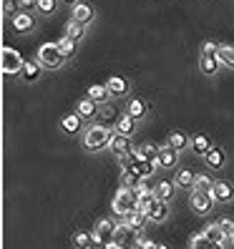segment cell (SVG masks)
<instances>
[{
    "mask_svg": "<svg viewBox=\"0 0 234 249\" xmlns=\"http://www.w3.org/2000/svg\"><path fill=\"white\" fill-rule=\"evenodd\" d=\"M119 161H121V166H124L126 171H131V174H134V177H136L139 181L149 179L151 174H154V169H156V164H154V161H146V159H141L136 151H128V154L119 156Z\"/></svg>",
    "mask_w": 234,
    "mask_h": 249,
    "instance_id": "obj_1",
    "label": "cell"
},
{
    "mask_svg": "<svg viewBox=\"0 0 234 249\" xmlns=\"http://www.w3.org/2000/svg\"><path fill=\"white\" fill-rule=\"evenodd\" d=\"M136 209H139V194L131 186H121L113 196V214L126 216L128 212H136Z\"/></svg>",
    "mask_w": 234,
    "mask_h": 249,
    "instance_id": "obj_2",
    "label": "cell"
},
{
    "mask_svg": "<svg viewBox=\"0 0 234 249\" xmlns=\"http://www.w3.org/2000/svg\"><path fill=\"white\" fill-rule=\"evenodd\" d=\"M111 139H113V134H111L106 126H91L89 131H86L83 143H86V149L98 151V149H106V146L111 143Z\"/></svg>",
    "mask_w": 234,
    "mask_h": 249,
    "instance_id": "obj_3",
    "label": "cell"
},
{
    "mask_svg": "<svg viewBox=\"0 0 234 249\" xmlns=\"http://www.w3.org/2000/svg\"><path fill=\"white\" fill-rule=\"evenodd\" d=\"M38 61H40V66H46V68H58L66 61V55L61 53L58 43H46V46L38 48Z\"/></svg>",
    "mask_w": 234,
    "mask_h": 249,
    "instance_id": "obj_4",
    "label": "cell"
},
{
    "mask_svg": "<svg viewBox=\"0 0 234 249\" xmlns=\"http://www.w3.org/2000/svg\"><path fill=\"white\" fill-rule=\"evenodd\" d=\"M23 58L16 48H3V73L5 76H16V73H23Z\"/></svg>",
    "mask_w": 234,
    "mask_h": 249,
    "instance_id": "obj_5",
    "label": "cell"
},
{
    "mask_svg": "<svg viewBox=\"0 0 234 249\" xmlns=\"http://www.w3.org/2000/svg\"><path fill=\"white\" fill-rule=\"evenodd\" d=\"M113 231H116V224L111 222V219H101V222L96 224V229H93V242L106 247L113 239Z\"/></svg>",
    "mask_w": 234,
    "mask_h": 249,
    "instance_id": "obj_6",
    "label": "cell"
},
{
    "mask_svg": "<svg viewBox=\"0 0 234 249\" xmlns=\"http://www.w3.org/2000/svg\"><path fill=\"white\" fill-rule=\"evenodd\" d=\"M146 216H149V222H166L169 216V207H166V199H154L149 204V209H146Z\"/></svg>",
    "mask_w": 234,
    "mask_h": 249,
    "instance_id": "obj_7",
    "label": "cell"
},
{
    "mask_svg": "<svg viewBox=\"0 0 234 249\" xmlns=\"http://www.w3.org/2000/svg\"><path fill=\"white\" fill-rule=\"evenodd\" d=\"M212 204H214V196L212 194H204V192H194L192 194V209L197 214H209L212 212Z\"/></svg>",
    "mask_w": 234,
    "mask_h": 249,
    "instance_id": "obj_8",
    "label": "cell"
},
{
    "mask_svg": "<svg viewBox=\"0 0 234 249\" xmlns=\"http://www.w3.org/2000/svg\"><path fill=\"white\" fill-rule=\"evenodd\" d=\"M136 231L139 229H134V227H131V224H116V231H113V242L116 244H119V247H126L131 239H136Z\"/></svg>",
    "mask_w": 234,
    "mask_h": 249,
    "instance_id": "obj_9",
    "label": "cell"
},
{
    "mask_svg": "<svg viewBox=\"0 0 234 249\" xmlns=\"http://www.w3.org/2000/svg\"><path fill=\"white\" fill-rule=\"evenodd\" d=\"M177 149L174 146H162L159 149V156H156V166H164V169H171V166H177Z\"/></svg>",
    "mask_w": 234,
    "mask_h": 249,
    "instance_id": "obj_10",
    "label": "cell"
},
{
    "mask_svg": "<svg viewBox=\"0 0 234 249\" xmlns=\"http://www.w3.org/2000/svg\"><path fill=\"white\" fill-rule=\"evenodd\" d=\"M108 149H111L113 156H124V154L131 151V141H128L126 134H119V131H116L113 139H111V143H108Z\"/></svg>",
    "mask_w": 234,
    "mask_h": 249,
    "instance_id": "obj_11",
    "label": "cell"
},
{
    "mask_svg": "<svg viewBox=\"0 0 234 249\" xmlns=\"http://www.w3.org/2000/svg\"><path fill=\"white\" fill-rule=\"evenodd\" d=\"M71 18L83 23V25H89L93 20V8L86 5V3H76V8H73V13H71Z\"/></svg>",
    "mask_w": 234,
    "mask_h": 249,
    "instance_id": "obj_12",
    "label": "cell"
},
{
    "mask_svg": "<svg viewBox=\"0 0 234 249\" xmlns=\"http://www.w3.org/2000/svg\"><path fill=\"white\" fill-rule=\"evenodd\" d=\"M212 196H214V201H229L232 199V186L227 181H214Z\"/></svg>",
    "mask_w": 234,
    "mask_h": 249,
    "instance_id": "obj_13",
    "label": "cell"
},
{
    "mask_svg": "<svg viewBox=\"0 0 234 249\" xmlns=\"http://www.w3.org/2000/svg\"><path fill=\"white\" fill-rule=\"evenodd\" d=\"M13 28H16L18 33H25L33 28V16H28V13H16L13 16Z\"/></svg>",
    "mask_w": 234,
    "mask_h": 249,
    "instance_id": "obj_14",
    "label": "cell"
},
{
    "mask_svg": "<svg viewBox=\"0 0 234 249\" xmlns=\"http://www.w3.org/2000/svg\"><path fill=\"white\" fill-rule=\"evenodd\" d=\"M199 68H201V73H207V76H214L216 68H219V58L216 55H201L199 58Z\"/></svg>",
    "mask_w": 234,
    "mask_h": 249,
    "instance_id": "obj_15",
    "label": "cell"
},
{
    "mask_svg": "<svg viewBox=\"0 0 234 249\" xmlns=\"http://www.w3.org/2000/svg\"><path fill=\"white\" fill-rule=\"evenodd\" d=\"M108 91L113 93V96H121V93H126L128 91V83H126V78H121V76H113V78H108Z\"/></svg>",
    "mask_w": 234,
    "mask_h": 249,
    "instance_id": "obj_16",
    "label": "cell"
},
{
    "mask_svg": "<svg viewBox=\"0 0 234 249\" xmlns=\"http://www.w3.org/2000/svg\"><path fill=\"white\" fill-rule=\"evenodd\" d=\"M78 113H81V119H93V116H96V101L91 96L83 98L78 104Z\"/></svg>",
    "mask_w": 234,
    "mask_h": 249,
    "instance_id": "obj_17",
    "label": "cell"
},
{
    "mask_svg": "<svg viewBox=\"0 0 234 249\" xmlns=\"http://www.w3.org/2000/svg\"><path fill=\"white\" fill-rule=\"evenodd\" d=\"M212 177H207V174H199V177H194V192H204V194H212Z\"/></svg>",
    "mask_w": 234,
    "mask_h": 249,
    "instance_id": "obj_18",
    "label": "cell"
},
{
    "mask_svg": "<svg viewBox=\"0 0 234 249\" xmlns=\"http://www.w3.org/2000/svg\"><path fill=\"white\" fill-rule=\"evenodd\" d=\"M204 231H207V237L214 242V247H222V242H224V237H227L222 227H219V224H209Z\"/></svg>",
    "mask_w": 234,
    "mask_h": 249,
    "instance_id": "obj_19",
    "label": "cell"
},
{
    "mask_svg": "<svg viewBox=\"0 0 234 249\" xmlns=\"http://www.w3.org/2000/svg\"><path fill=\"white\" fill-rule=\"evenodd\" d=\"M136 154H139L141 159H146V161H154V164H156V156H159V146H154V143H141L139 149H136Z\"/></svg>",
    "mask_w": 234,
    "mask_h": 249,
    "instance_id": "obj_20",
    "label": "cell"
},
{
    "mask_svg": "<svg viewBox=\"0 0 234 249\" xmlns=\"http://www.w3.org/2000/svg\"><path fill=\"white\" fill-rule=\"evenodd\" d=\"M40 61H25V66H23V76H25V81H36L38 76H40Z\"/></svg>",
    "mask_w": 234,
    "mask_h": 249,
    "instance_id": "obj_21",
    "label": "cell"
},
{
    "mask_svg": "<svg viewBox=\"0 0 234 249\" xmlns=\"http://www.w3.org/2000/svg\"><path fill=\"white\" fill-rule=\"evenodd\" d=\"M124 219H126V224H131L134 229H141V227L146 224V219H149V216H146L141 209H136V212H128Z\"/></svg>",
    "mask_w": 234,
    "mask_h": 249,
    "instance_id": "obj_22",
    "label": "cell"
},
{
    "mask_svg": "<svg viewBox=\"0 0 234 249\" xmlns=\"http://www.w3.org/2000/svg\"><path fill=\"white\" fill-rule=\"evenodd\" d=\"M116 131H119V134H126V136H131V131H134V116H131V113L121 116V119H119V124H116Z\"/></svg>",
    "mask_w": 234,
    "mask_h": 249,
    "instance_id": "obj_23",
    "label": "cell"
},
{
    "mask_svg": "<svg viewBox=\"0 0 234 249\" xmlns=\"http://www.w3.org/2000/svg\"><path fill=\"white\" fill-rule=\"evenodd\" d=\"M216 58H219L222 63H227L229 68H234V48H232V46H219Z\"/></svg>",
    "mask_w": 234,
    "mask_h": 249,
    "instance_id": "obj_24",
    "label": "cell"
},
{
    "mask_svg": "<svg viewBox=\"0 0 234 249\" xmlns=\"http://www.w3.org/2000/svg\"><path fill=\"white\" fill-rule=\"evenodd\" d=\"M108 93H111V91H108V86H98V83H96V86H91V89H89V96L96 101V104L106 101V98H108Z\"/></svg>",
    "mask_w": 234,
    "mask_h": 249,
    "instance_id": "obj_25",
    "label": "cell"
},
{
    "mask_svg": "<svg viewBox=\"0 0 234 249\" xmlns=\"http://www.w3.org/2000/svg\"><path fill=\"white\" fill-rule=\"evenodd\" d=\"M66 36L73 38V40H78V38L83 36V23H78V20H68V23H66Z\"/></svg>",
    "mask_w": 234,
    "mask_h": 249,
    "instance_id": "obj_26",
    "label": "cell"
},
{
    "mask_svg": "<svg viewBox=\"0 0 234 249\" xmlns=\"http://www.w3.org/2000/svg\"><path fill=\"white\" fill-rule=\"evenodd\" d=\"M207 164L214 166V169L222 166V164H224V154H222V149H209V151H207Z\"/></svg>",
    "mask_w": 234,
    "mask_h": 249,
    "instance_id": "obj_27",
    "label": "cell"
},
{
    "mask_svg": "<svg viewBox=\"0 0 234 249\" xmlns=\"http://www.w3.org/2000/svg\"><path fill=\"white\" fill-rule=\"evenodd\" d=\"M78 128H81V113L66 116V119H63V131H68V134H76Z\"/></svg>",
    "mask_w": 234,
    "mask_h": 249,
    "instance_id": "obj_28",
    "label": "cell"
},
{
    "mask_svg": "<svg viewBox=\"0 0 234 249\" xmlns=\"http://www.w3.org/2000/svg\"><path fill=\"white\" fill-rule=\"evenodd\" d=\"M58 48H61V53L66 55V58H71L73 53H76V40H73V38H61V40H58Z\"/></svg>",
    "mask_w": 234,
    "mask_h": 249,
    "instance_id": "obj_29",
    "label": "cell"
},
{
    "mask_svg": "<svg viewBox=\"0 0 234 249\" xmlns=\"http://www.w3.org/2000/svg\"><path fill=\"white\" fill-rule=\"evenodd\" d=\"M192 146H194V151H197V154H204V156H207V151L212 149V141H209L207 136H194Z\"/></svg>",
    "mask_w": 234,
    "mask_h": 249,
    "instance_id": "obj_30",
    "label": "cell"
},
{
    "mask_svg": "<svg viewBox=\"0 0 234 249\" xmlns=\"http://www.w3.org/2000/svg\"><path fill=\"white\" fill-rule=\"evenodd\" d=\"M189 244H192L194 249H201V247H214V242L207 237V231H199V234H194V237H192V242H189Z\"/></svg>",
    "mask_w": 234,
    "mask_h": 249,
    "instance_id": "obj_31",
    "label": "cell"
},
{
    "mask_svg": "<svg viewBox=\"0 0 234 249\" xmlns=\"http://www.w3.org/2000/svg\"><path fill=\"white\" fill-rule=\"evenodd\" d=\"M166 143H169V146H174V149L179 151V149H184V146H186V136L181 134V131H174V134L169 136V141H166Z\"/></svg>",
    "mask_w": 234,
    "mask_h": 249,
    "instance_id": "obj_32",
    "label": "cell"
},
{
    "mask_svg": "<svg viewBox=\"0 0 234 249\" xmlns=\"http://www.w3.org/2000/svg\"><path fill=\"white\" fill-rule=\"evenodd\" d=\"M177 184H179V186H194V174L189 171V169H181V171L177 174Z\"/></svg>",
    "mask_w": 234,
    "mask_h": 249,
    "instance_id": "obj_33",
    "label": "cell"
},
{
    "mask_svg": "<svg viewBox=\"0 0 234 249\" xmlns=\"http://www.w3.org/2000/svg\"><path fill=\"white\" fill-rule=\"evenodd\" d=\"M171 194H174V184H169V181H162V184L156 186V196H159V199H169Z\"/></svg>",
    "mask_w": 234,
    "mask_h": 249,
    "instance_id": "obj_34",
    "label": "cell"
},
{
    "mask_svg": "<svg viewBox=\"0 0 234 249\" xmlns=\"http://www.w3.org/2000/svg\"><path fill=\"white\" fill-rule=\"evenodd\" d=\"M144 104H141V101L139 98H134V101H131V104H128V113L131 116H134V119H139V116H144Z\"/></svg>",
    "mask_w": 234,
    "mask_h": 249,
    "instance_id": "obj_35",
    "label": "cell"
},
{
    "mask_svg": "<svg viewBox=\"0 0 234 249\" xmlns=\"http://www.w3.org/2000/svg\"><path fill=\"white\" fill-rule=\"evenodd\" d=\"M73 242H76V247H89L93 242V234H86V231H78L76 237H73Z\"/></svg>",
    "mask_w": 234,
    "mask_h": 249,
    "instance_id": "obj_36",
    "label": "cell"
},
{
    "mask_svg": "<svg viewBox=\"0 0 234 249\" xmlns=\"http://www.w3.org/2000/svg\"><path fill=\"white\" fill-rule=\"evenodd\" d=\"M40 13H53L55 10V0H38V5H36Z\"/></svg>",
    "mask_w": 234,
    "mask_h": 249,
    "instance_id": "obj_37",
    "label": "cell"
},
{
    "mask_svg": "<svg viewBox=\"0 0 234 249\" xmlns=\"http://www.w3.org/2000/svg\"><path fill=\"white\" fill-rule=\"evenodd\" d=\"M216 51H219V46H216V43H204V46H201V55H216Z\"/></svg>",
    "mask_w": 234,
    "mask_h": 249,
    "instance_id": "obj_38",
    "label": "cell"
},
{
    "mask_svg": "<svg viewBox=\"0 0 234 249\" xmlns=\"http://www.w3.org/2000/svg\"><path fill=\"white\" fill-rule=\"evenodd\" d=\"M121 179H124V186H131V189H134V186L139 184V179H136L131 171H126V169H124V177H121Z\"/></svg>",
    "mask_w": 234,
    "mask_h": 249,
    "instance_id": "obj_39",
    "label": "cell"
},
{
    "mask_svg": "<svg viewBox=\"0 0 234 249\" xmlns=\"http://www.w3.org/2000/svg\"><path fill=\"white\" fill-rule=\"evenodd\" d=\"M219 227L224 229L227 237H232V234H234V222H232V219H222V222H219Z\"/></svg>",
    "mask_w": 234,
    "mask_h": 249,
    "instance_id": "obj_40",
    "label": "cell"
},
{
    "mask_svg": "<svg viewBox=\"0 0 234 249\" xmlns=\"http://www.w3.org/2000/svg\"><path fill=\"white\" fill-rule=\"evenodd\" d=\"M20 3V0H3V10L8 13V16H13L16 13V5Z\"/></svg>",
    "mask_w": 234,
    "mask_h": 249,
    "instance_id": "obj_41",
    "label": "cell"
},
{
    "mask_svg": "<svg viewBox=\"0 0 234 249\" xmlns=\"http://www.w3.org/2000/svg\"><path fill=\"white\" fill-rule=\"evenodd\" d=\"M136 244H139V247H144V249H154V247H159V244H154V242H149V239H139Z\"/></svg>",
    "mask_w": 234,
    "mask_h": 249,
    "instance_id": "obj_42",
    "label": "cell"
},
{
    "mask_svg": "<svg viewBox=\"0 0 234 249\" xmlns=\"http://www.w3.org/2000/svg\"><path fill=\"white\" fill-rule=\"evenodd\" d=\"M66 3H73V0H66Z\"/></svg>",
    "mask_w": 234,
    "mask_h": 249,
    "instance_id": "obj_43",
    "label": "cell"
},
{
    "mask_svg": "<svg viewBox=\"0 0 234 249\" xmlns=\"http://www.w3.org/2000/svg\"><path fill=\"white\" fill-rule=\"evenodd\" d=\"M232 239H234V234H232Z\"/></svg>",
    "mask_w": 234,
    "mask_h": 249,
    "instance_id": "obj_44",
    "label": "cell"
}]
</instances>
